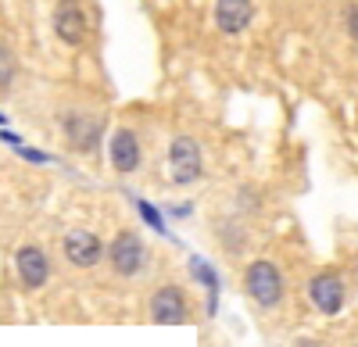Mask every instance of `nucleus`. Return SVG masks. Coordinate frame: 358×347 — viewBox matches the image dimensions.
<instances>
[{"label": "nucleus", "instance_id": "8", "mask_svg": "<svg viewBox=\"0 0 358 347\" xmlns=\"http://www.w3.org/2000/svg\"><path fill=\"white\" fill-rule=\"evenodd\" d=\"M251 11V0H215V25L222 33H244Z\"/></svg>", "mask_w": 358, "mask_h": 347}, {"label": "nucleus", "instance_id": "12", "mask_svg": "<svg viewBox=\"0 0 358 347\" xmlns=\"http://www.w3.org/2000/svg\"><path fill=\"white\" fill-rule=\"evenodd\" d=\"M190 269H194V276L208 286V311H215V297H219V276H215L212 269H208V265L201 262V258H194Z\"/></svg>", "mask_w": 358, "mask_h": 347}, {"label": "nucleus", "instance_id": "9", "mask_svg": "<svg viewBox=\"0 0 358 347\" xmlns=\"http://www.w3.org/2000/svg\"><path fill=\"white\" fill-rule=\"evenodd\" d=\"M140 140H136V133H129V129H118L115 136H111V165L118 168V172H136L140 168Z\"/></svg>", "mask_w": 358, "mask_h": 347}, {"label": "nucleus", "instance_id": "13", "mask_svg": "<svg viewBox=\"0 0 358 347\" xmlns=\"http://www.w3.org/2000/svg\"><path fill=\"white\" fill-rule=\"evenodd\" d=\"M136 208H140V215H143V222H147V226L158 229V233H165V219L158 215V208H151L147 200H136Z\"/></svg>", "mask_w": 358, "mask_h": 347}, {"label": "nucleus", "instance_id": "5", "mask_svg": "<svg viewBox=\"0 0 358 347\" xmlns=\"http://www.w3.org/2000/svg\"><path fill=\"white\" fill-rule=\"evenodd\" d=\"M308 297H312V304L322 315H337L344 308V283H341V276H334V272L315 276L312 286H308Z\"/></svg>", "mask_w": 358, "mask_h": 347}, {"label": "nucleus", "instance_id": "18", "mask_svg": "<svg viewBox=\"0 0 358 347\" xmlns=\"http://www.w3.org/2000/svg\"><path fill=\"white\" fill-rule=\"evenodd\" d=\"M4 122H8V119H4V115H0V126H4Z\"/></svg>", "mask_w": 358, "mask_h": 347}, {"label": "nucleus", "instance_id": "3", "mask_svg": "<svg viewBox=\"0 0 358 347\" xmlns=\"http://www.w3.org/2000/svg\"><path fill=\"white\" fill-rule=\"evenodd\" d=\"M169 168L176 183H194L201 176V147L190 136H176L169 147Z\"/></svg>", "mask_w": 358, "mask_h": 347}, {"label": "nucleus", "instance_id": "7", "mask_svg": "<svg viewBox=\"0 0 358 347\" xmlns=\"http://www.w3.org/2000/svg\"><path fill=\"white\" fill-rule=\"evenodd\" d=\"M15 265H18V279L29 286V290H36V286L47 283L50 276V265H47V254L40 247H22L18 258H15Z\"/></svg>", "mask_w": 358, "mask_h": 347}, {"label": "nucleus", "instance_id": "11", "mask_svg": "<svg viewBox=\"0 0 358 347\" xmlns=\"http://www.w3.org/2000/svg\"><path fill=\"white\" fill-rule=\"evenodd\" d=\"M69 136H72L76 147L90 151V147H94V140H97V126L86 122V119H69Z\"/></svg>", "mask_w": 358, "mask_h": 347}, {"label": "nucleus", "instance_id": "14", "mask_svg": "<svg viewBox=\"0 0 358 347\" xmlns=\"http://www.w3.org/2000/svg\"><path fill=\"white\" fill-rule=\"evenodd\" d=\"M11 75H15V61H11V54L0 47V90H4V86L11 82Z\"/></svg>", "mask_w": 358, "mask_h": 347}, {"label": "nucleus", "instance_id": "1", "mask_svg": "<svg viewBox=\"0 0 358 347\" xmlns=\"http://www.w3.org/2000/svg\"><path fill=\"white\" fill-rule=\"evenodd\" d=\"M244 286L255 304L262 308H276L283 301V276L273 262H251L244 272Z\"/></svg>", "mask_w": 358, "mask_h": 347}, {"label": "nucleus", "instance_id": "4", "mask_svg": "<svg viewBox=\"0 0 358 347\" xmlns=\"http://www.w3.org/2000/svg\"><path fill=\"white\" fill-rule=\"evenodd\" d=\"M151 319L158 326H179L187 319V297L179 286H162L151 297Z\"/></svg>", "mask_w": 358, "mask_h": 347}, {"label": "nucleus", "instance_id": "6", "mask_svg": "<svg viewBox=\"0 0 358 347\" xmlns=\"http://www.w3.org/2000/svg\"><path fill=\"white\" fill-rule=\"evenodd\" d=\"M101 254H104L101 240H97L94 233H86V229H76V233L65 237V258H69L72 265H79V269L97 265V262H101Z\"/></svg>", "mask_w": 358, "mask_h": 347}, {"label": "nucleus", "instance_id": "15", "mask_svg": "<svg viewBox=\"0 0 358 347\" xmlns=\"http://www.w3.org/2000/svg\"><path fill=\"white\" fill-rule=\"evenodd\" d=\"M18 154H22L25 161H36V165H43V161H50L47 154H40V151H33V147H18Z\"/></svg>", "mask_w": 358, "mask_h": 347}, {"label": "nucleus", "instance_id": "16", "mask_svg": "<svg viewBox=\"0 0 358 347\" xmlns=\"http://www.w3.org/2000/svg\"><path fill=\"white\" fill-rule=\"evenodd\" d=\"M348 18H351V36L358 40V8H348Z\"/></svg>", "mask_w": 358, "mask_h": 347}, {"label": "nucleus", "instance_id": "2", "mask_svg": "<svg viewBox=\"0 0 358 347\" xmlns=\"http://www.w3.org/2000/svg\"><path fill=\"white\" fill-rule=\"evenodd\" d=\"M108 258H111V265H115V272H118V276H136V272L143 269L147 247H143V240H140L136 233L122 229V233H118V237L111 240Z\"/></svg>", "mask_w": 358, "mask_h": 347}, {"label": "nucleus", "instance_id": "10", "mask_svg": "<svg viewBox=\"0 0 358 347\" xmlns=\"http://www.w3.org/2000/svg\"><path fill=\"white\" fill-rule=\"evenodd\" d=\"M54 29H57V36H62L65 43L79 47L83 36H86V22H83V11L76 4H62L57 8V18H54Z\"/></svg>", "mask_w": 358, "mask_h": 347}, {"label": "nucleus", "instance_id": "19", "mask_svg": "<svg viewBox=\"0 0 358 347\" xmlns=\"http://www.w3.org/2000/svg\"><path fill=\"white\" fill-rule=\"evenodd\" d=\"M355 347H358V344H355Z\"/></svg>", "mask_w": 358, "mask_h": 347}, {"label": "nucleus", "instance_id": "17", "mask_svg": "<svg viewBox=\"0 0 358 347\" xmlns=\"http://www.w3.org/2000/svg\"><path fill=\"white\" fill-rule=\"evenodd\" d=\"M294 347H322V344H319V340H297Z\"/></svg>", "mask_w": 358, "mask_h": 347}]
</instances>
